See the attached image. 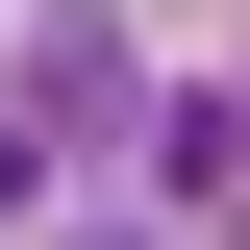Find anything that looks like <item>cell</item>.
<instances>
[{
  "label": "cell",
  "instance_id": "6da1fadb",
  "mask_svg": "<svg viewBox=\"0 0 250 250\" xmlns=\"http://www.w3.org/2000/svg\"><path fill=\"white\" fill-rule=\"evenodd\" d=\"M25 100H50V125H75V150H125V125H150V75H125V50H100V25H50V50H25Z\"/></svg>",
  "mask_w": 250,
  "mask_h": 250
},
{
  "label": "cell",
  "instance_id": "7a4b0ae2",
  "mask_svg": "<svg viewBox=\"0 0 250 250\" xmlns=\"http://www.w3.org/2000/svg\"><path fill=\"white\" fill-rule=\"evenodd\" d=\"M75 250H175V225H75Z\"/></svg>",
  "mask_w": 250,
  "mask_h": 250
},
{
  "label": "cell",
  "instance_id": "3957f363",
  "mask_svg": "<svg viewBox=\"0 0 250 250\" xmlns=\"http://www.w3.org/2000/svg\"><path fill=\"white\" fill-rule=\"evenodd\" d=\"M0 225H25V150H0Z\"/></svg>",
  "mask_w": 250,
  "mask_h": 250
}]
</instances>
